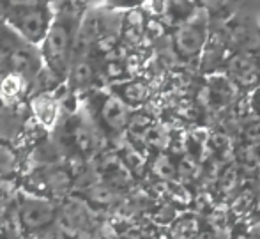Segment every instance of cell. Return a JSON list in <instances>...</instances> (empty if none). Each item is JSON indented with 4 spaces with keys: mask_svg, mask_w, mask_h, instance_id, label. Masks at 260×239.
<instances>
[{
    "mask_svg": "<svg viewBox=\"0 0 260 239\" xmlns=\"http://www.w3.org/2000/svg\"><path fill=\"white\" fill-rule=\"evenodd\" d=\"M73 78H75L76 83L80 85H85L92 80V68H90L87 62L80 61L78 64L75 66V71H73Z\"/></svg>",
    "mask_w": 260,
    "mask_h": 239,
    "instance_id": "d6986e66",
    "label": "cell"
},
{
    "mask_svg": "<svg viewBox=\"0 0 260 239\" xmlns=\"http://www.w3.org/2000/svg\"><path fill=\"white\" fill-rule=\"evenodd\" d=\"M112 6H117V7H135L138 4L145 2V0H108Z\"/></svg>",
    "mask_w": 260,
    "mask_h": 239,
    "instance_id": "7402d4cb",
    "label": "cell"
},
{
    "mask_svg": "<svg viewBox=\"0 0 260 239\" xmlns=\"http://www.w3.org/2000/svg\"><path fill=\"white\" fill-rule=\"evenodd\" d=\"M214 239H229L225 236V234H218V236H214Z\"/></svg>",
    "mask_w": 260,
    "mask_h": 239,
    "instance_id": "603a6c76",
    "label": "cell"
},
{
    "mask_svg": "<svg viewBox=\"0 0 260 239\" xmlns=\"http://www.w3.org/2000/svg\"><path fill=\"white\" fill-rule=\"evenodd\" d=\"M209 36L207 18L202 13H193L177 27L172 39V45L179 58L193 61L199 58Z\"/></svg>",
    "mask_w": 260,
    "mask_h": 239,
    "instance_id": "7a4b0ae2",
    "label": "cell"
},
{
    "mask_svg": "<svg viewBox=\"0 0 260 239\" xmlns=\"http://www.w3.org/2000/svg\"><path fill=\"white\" fill-rule=\"evenodd\" d=\"M64 222L75 230L87 229V223H90L89 211H87L85 205H82L78 200L69 202L64 207Z\"/></svg>",
    "mask_w": 260,
    "mask_h": 239,
    "instance_id": "7c38bea8",
    "label": "cell"
},
{
    "mask_svg": "<svg viewBox=\"0 0 260 239\" xmlns=\"http://www.w3.org/2000/svg\"><path fill=\"white\" fill-rule=\"evenodd\" d=\"M21 76L18 75H9L4 78V82L0 83V99H2L4 103H13L14 99L18 98V94H20V89H21Z\"/></svg>",
    "mask_w": 260,
    "mask_h": 239,
    "instance_id": "2e32d148",
    "label": "cell"
},
{
    "mask_svg": "<svg viewBox=\"0 0 260 239\" xmlns=\"http://www.w3.org/2000/svg\"><path fill=\"white\" fill-rule=\"evenodd\" d=\"M200 234V222L193 215H182L172 223V239H199Z\"/></svg>",
    "mask_w": 260,
    "mask_h": 239,
    "instance_id": "9c48e42d",
    "label": "cell"
},
{
    "mask_svg": "<svg viewBox=\"0 0 260 239\" xmlns=\"http://www.w3.org/2000/svg\"><path fill=\"white\" fill-rule=\"evenodd\" d=\"M225 75L243 89H257L260 85V58L253 53H239L230 55L225 61Z\"/></svg>",
    "mask_w": 260,
    "mask_h": 239,
    "instance_id": "277c9868",
    "label": "cell"
},
{
    "mask_svg": "<svg viewBox=\"0 0 260 239\" xmlns=\"http://www.w3.org/2000/svg\"><path fill=\"white\" fill-rule=\"evenodd\" d=\"M13 23L20 31V34L28 43H41L45 41L46 32L50 28V16L46 7L39 6H25L18 7L13 13Z\"/></svg>",
    "mask_w": 260,
    "mask_h": 239,
    "instance_id": "3957f363",
    "label": "cell"
},
{
    "mask_svg": "<svg viewBox=\"0 0 260 239\" xmlns=\"http://www.w3.org/2000/svg\"><path fill=\"white\" fill-rule=\"evenodd\" d=\"M226 51V39L221 38L219 32H212L207 36V41L204 45V50L200 53V66L207 71L214 73V69L223 62V53Z\"/></svg>",
    "mask_w": 260,
    "mask_h": 239,
    "instance_id": "52a82bcc",
    "label": "cell"
},
{
    "mask_svg": "<svg viewBox=\"0 0 260 239\" xmlns=\"http://www.w3.org/2000/svg\"><path fill=\"white\" fill-rule=\"evenodd\" d=\"M101 117H103L105 126L113 133H120L127 128L129 123V110L127 105L120 98L108 96L101 105Z\"/></svg>",
    "mask_w": 260,
    "mask_h": 239,
    "instance_id": "8992f818",
    "label": "cell"
},
{
    "mask_svg": "<svg viewBox=\"0 0 260 239\" xmlns=\"http://www.w3.org/2000/svg\"><path fill=\"white\" fill-rule=\"evenodd\" d=\"M255 197L251 191H241V193H236L232 202V213H237V215H244L248 209L251 207Z\"/></svg>",
    "mask_w": 260,
    "mask_h": 239,
    "instance_id": "ac0fdd59",
    "label": "cell"
},
{
    "mask_svg": "<svg viewBox=\"0 0 260 239\" xmlns=\"http://www.w3.org/2000/svg\"><path fill=\"white\" fill-rule=\"evenodd\" d=\"M2 207L4 205H2V202H0V216H2Z\"/></svg>",
    "mask_w": 260,
    "mask_h": 239,
    "instance_id": "cb8c5ba5",
    "label": "cell"
},
{
    "mask_svg": "<svg viewBox=\"0 0 260 239\" xmlns=\"http://www.w3.org/2000/svg\"><path fill=\"white\" fill-rule=\"evenodd\" d=\"M241 137L246 145H260V119H251L241 128Z\"/></svg>",
    "mask_w": 260,
    "mask_h": 239,
    "instance_id": "e0dca14e",
    "label": "cell"
},
{
    "mask_svg": "<svg viewBox=\"0 0 260 239\" xmlns=\"http://www.w3.org/2000/svg\"><path fill=\"white\" fill-rule=\"evenodd\" d=\"M124 39L127 43H138L145 32V16L140 9H131L124 20Z\"/></svg>",
    "mask_w": 260,
    "mask_h": 239,
    "instance_id": "8fae6325",
    "label": "cell"
},
{
    "mask_svg": "<svg viewBox=\"0 0 260 239\" xmlns=\"http://www.w3.org/2000/svg\"><path fill=\"white\" fill-rule=\"evenodd\" d=\"M246 98H248V103H250V108H251V112H253V115L257 117V119H260V85L257 89L251 91V94L246 96Z\"/></svg>",
    "mask_w": 260,
    "mask_h": 239,
    "instance_id": "44dd1931",
    "label": "cell"
},
{
    "mask_svg": "<svg viewBox=\"0 0 260 239\" xmlns=\"http://www.w3.org/2000/svg\"><path fill=\"white\" fill-rule=\"evenodd\" d=\"M149 98V87L144 82H129L120 89V99L126 105H142Z\"/></svg>",
    "mask_w": 260,
    "mask_h": 239,
    "instance_id": "5bb4252c",
    "label": "cell"
},
{
    "mask_svg": "<svg viewBox=\"0 0 260 239\" xmlns=\"http://www.w3.org/2000/svg\"><path fill=\"white\" fill-rule=\"evenodd\" d=\"M13 154L9 153V151L6 149V147L0 143V172H7L11 170V167H13Z\"/></svg>",
    "mask_w": 260,
    "mask_h": 239,
    "instance_id": "ffe728a7",
    "label": "cell"
},
{
    "mask_svg": "<svg viewBox=\"0 0 260 239\" xmlns=\"http://www.w3.org/2000/svg\"><path fill=\"white\" fill-rule=\"evenodd\" d=\"M177 113L186 121V123L199 124L206 112L200 108V105L195 101V99H184V101H181L177 105Z\"/></svg>",
    "mask_w": 260,
    "mask_h": 239,
    "instance_id": "9a60e30c",
    "label": "cell"
},
{
    "mask_svg": "<svg viewBox=\"0 0 260 239\" xmlns=\"http://www.w3.org/2000/svg\"><path fill=\"white\" fill-rule=\"evenodd\" d=\"M32 108H34L36 117L39 119V123L46 128H52L58 117V106L55 103L53 98L43 94L32 99Z\"/></svg>",
    "mask_w": 260,
    "mask_h": 239,
    "instance_id": "ba28073f",
    "label": "cell"
},
{
    "mask_svg": "<svg viewBox=\"0 0 260 239\" xmlns=\"http://www.w3.org/2000/svg\"><path fill=\"white\" fill-rule=\"evenodd\" d=\"M80 14H82L80 7L71 4V6H66L50 23L45 45H43V55L55 75H62L68 68V61L71 57L76 34H78Z\"/></svg>",
    "mask_w": 260,
    "mask_h": 239,
    "instance_id": "6da1fadb",
    "label": "cell"
},
{
    "mask_svg": "<svg viewBox=\"0 0 260 239\" xmlns=\"http://www.w3.org/2000/svg\"><path fill=\"white\" fill-rule=\"evenodd\" d=\"M241 170L237 167L236 161H230V163H225V167L219 170L218 175V191L223 195H236L237 188H239V181H241Z\"/></svg>",
    "mask_w": 260,
    "mask_h": 239,
    "instance_id": "30bf717a",
    "label": "cell"
},
{
    "mask_svg": "<svg viewBox=\"0 0 260 239\" xmlns=\"http://www.w3.org/2000/svg\"><path fill=\"white\" fill-rule=\"evenodd\" d=\"M152 172L157 175V179H161V183L175 181L177 177V165L172 161L170 154L167 153H157L152 163Z\"/></svg>",
    "mask_w": 260,
    "mask_h": 239,
    "instance_id": "4fadbf2b",
    "label": "cell"
},
{
    "mask_svg": "<svg viewBox=\"0 0 260 239\" xmlns=\"http://www.w3.org/2000/svg\"><path fill=\"white\" fill-rule=\"evenodd\" d=\"M57 218V209L53 204L46 200H27L21 205L20 222L27 230H41L52 225L53 220Z\"/></svg>",
    "mask_w": 260,
    "mask_h": 239,
    "instance_id": "5b68a950",
    "label": "cell"
}]
</instances>
